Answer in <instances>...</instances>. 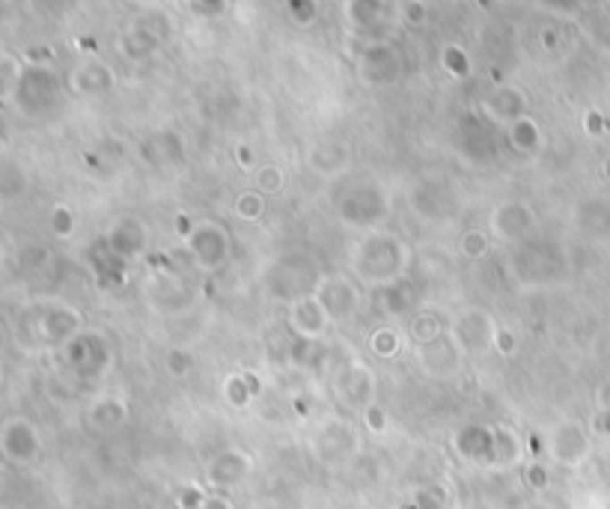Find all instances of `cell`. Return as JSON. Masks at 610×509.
Returning <instances> with one entry per match:
<instances>
[{"label":"cell","instance_id":"7a4b0ae2","mask_svg":"<svg viewBox=\"0 0 610 509\" xmlns=\"http://www.w3.org/2000/svg\"><path fill=\"white\" fill-rule=\"evenodd\" d=\"M358 75L367 87H394L402 78V54L390 42H369L358 57Z\"/></svg>","mask_w":610,"mask_h":509},{"label":"cell","instance_id":"ffe728a7","mask_svg":"<svg viewBox=\"0 0 610 509\" xmlns=\"http://www.w3.org/2000/svg\"><path fill=\"white\" fill-rule=\"evenodd\" d=\"M24 72H27V63L21 57H15L13 51H4V57H0V87H4V102L6 105L15 98Z\"/></svg>","mask_w":610,"mask_h":509},{"label":"cell","instance_id":"44dd1931","mask_svg":"<svg viewBox=\"0 0 610 509\" xmlns=\"http://www.w3.org/2000/svg\"><path fill=\"white\" fill-rule=\"evenodd\" d=\"M509 138L521 152H533L536 147L542 143V134H539V125H536L530 116H521L518 123L509 125Z\"/></svg>","mask_w":610,"mask_h":509},{"label":"cell","instance_id":"836d02e7","mask_svg":"<svg viewBox=\"0 0 610 509\" xmlns=\"http://www.w3.org/2000/svg\"><path fill=\"white\" fill-rule=\"evenodd\" d=\"M363 420H367V426H369L372 432H385L387 417H385V411H381V408H378L376 403L363 408Z\"/></svg>","mask_w":610,"mask_h":509},{"label":"cell","instance_id":"f35d334b","mask_svg":"<svg viewBox=\"0 0 610 509\" xmlns=\"http://www.w3.org/2000/svg\"><path fill=\"white\" fill-rule=\"evenodd\" d=\"M203 509H233V504L226 501L224 495H208V497H206V504H203Z\"/></svg>","mask_w":610,"mask_h":509},{"label":"cell","instance_id":"484cf974","mask_svg":"<svg viewBox=\"0 0 610 509\" xmlns=\"http://www.w3.org/2000/svg\"><path fill=\"white\" fill-rule=\"evenodd\" d=\"M411 337L420 345H432L435 340L441 337V325L435 316H420V319L411 322Z\"/></svg>","mask_w":610,"mask_h":509},{"label":"cell","instance_id":"603a6c76","mask_svg":"<svg viewBox=\"0 0 610 509\" xmlns=\"http://www.w3.org/2000/svg\"><path fill=\"white\" fill-rule=\"evenodd\" d=\"M233 212L241 217V221H259L266 215V199H262L259 191H244V194L235 197Z\"/></svg>","mask_w":610,"mask_h":509},{"label":"cell","instance_id":"83f0119b","mask_svg":"<svg viewBox=\"0 0 610 509\" xmlns=\"http://www.w3.org/2000/svg\"><path fill=\"white\" fill-rule=\"evenodd\" d=\"M372 352L381 354V358H394V354L399 352V337L394 331L381 328L378 334H372Z\"/></svg>","mask_w":610,"mask_h":509},{"label":"cell","instance_id":"d4e9b609","mask_svg":"<svg viewBox=\"0 0 610 509\" xmlns=\"http://www.w3.org/2000/svg\"><path fill=\"white\" fill-rule=\"evenodd\" d=\"M284 170H280L277 165H262L257 170V191L259 194H277L280 188H284Z\"/></svg>","mask_w":610,"mask_h":509},{"label":"cell","instance_id":"5bb4252c","mask_svg":"<svg viewBox=\"0 0 610 509\" xmlns=\"http://www.w3.org/2000/svg\"><path fill=\"white\" fill-rule=\"evenodd\" d=\"M78 325H80L78 310L63 307V304H48L39 316V334L48 343H69L75 337Z\"/></svg>","mask_w":610,"mask_h":509},{"label":"cell","instance_id":"8d00e7d4","mask_svg":"<svg viewBox=\"0 0 610 509\" xmlns=\"http://www.w3.org/2000/svg\"><path fill=\"white\" fill-rule=\"evenodd\" d=\"M405 18H408L411 24H420V21H423V18H426V9H423L420 0H411V4L405 6Z\"/></svg>","mask_w":610,"mask_h":509},{"label":"cell","instance_id":"ac0fdd59","mask_svg":"<svg viewBox=\"0 0 610 509\" xmlns=\"http://www.w3.org/2000/svg\"><path fill=\"white\" fill-rule=\"evenodd\" d=\"M143 244H147V233H143V226L138 221H131V217H125V221H120L111 230V248L116 257L134 259L143 250Z\"/></svg>","mask_w":610,"mask_h":509},{"label":"cell","instance_id":"f6af8a7d","mask_svg":"<svg viewBox=\"0 0 610 509\" xmlns=\"http://www.w3.org/2000/svg\"><path fill=\"white\" fill-rule=\"evenodd\" d=\"M605 173H607V176H610V161H607V165H605Z\"/></svg>","mask_w":610,"mask_h":509},{"label":"cell","instance_id":"7c38bea8","mask_svg":"<svg viewBox=\"0 0 610 509\" xmlns=\"http://www.w3.org/2000/svg\"><path fill=\"white\" fill-rule=\"evenodd\" d=\"M15 96L27 111H42V107L51 105V98L57 96V81H54L48 66H27Z\"/></svg>","mask_w":610,"mask_h":509},{"label":"cell","instance_id":"9c48e42d","mask_svg":"<svg viewBox=\"0 0 610 509\" xmlns=\"http://www.w3.org/2000/svg\"><path fill=\"white\" fill-rule=\"evenodd\" d=\"M316 295H318V301L327 307V313H331L334 322H345L358 313L360 295L352 280H345V277H325L322 284L316 286Z\"/></svg>","mask_w":610,"mask_h":509},{"label":"cell","instance_id":"30bf717a","mask_svg":"<svg viewBox=\"0 0 610 509\" xmlns=\"http://www.w3.org/2000/svg\"><path fill=\"white\" fill-rule=\"evenodd\" d=\"M548 453L557 465H580L589 456V438L578 423H563L551 432Z\"/></svg>","mask_w":610,"mask_h":509},{"label":"cell","instance_id":"74e56055","mask_svg":"<svg viewBox=\"0 0 610 509\" xmlns=\"http://www.w3.org/2000/svg\"><path fill=\"white\" fill-rule=\"evenodd\" d=\"M495 345L504 354H513V349H515V340H513V334L509 331H504V328H497V337H495Z\"/></svg>","mask_w":610,"mask_h":509},{"label":"cell","instance_id":"8fae6325","mask_svg":"<svg viewBox=\"0 0 610 509\" xmlns=\"http://www.w3.org/2000/svg\"><path fill=\"white\" fill-rule=\"evenodd\" d=\"M66 84H69L72 93H78V96H102V93H111L114 89L116 75H114V69L102 60H84L69 72Z\"/></svg>","mask_w":610,"mask_h":509},{"label":"cell","instance_id":"d6a6232c","mask_svg":"<svg viewBox=\"0 0 610 509\" xmlns=\"http://www.w3.org/2000/svg\"><path fill=\"white\" fill-rule=\"evenodd\" d=\"M226 394H230V403L233 405H248V399H250V390L244 387V378L241 376H233L230 381H226Z\"/></svg>","mask_w":610,"mask_h":509},{"label":"cell","instance_id":"1f68e13d","mask_svg":"<svg viewBox=\"0 0 610 509\" xmlns=\"http://www.w3.org/2000/svg\"><path fill=\"white\" fill-rule=\"evenodd\" d=\"M21 60L27 63V66H48V63L54 60V51L48 48V45H33V48H27L21 54Z\"/></svg>","mask_w":610,"mask_h":509},{"label":"cell","instance_id":"d590c367","mask_svg":"<svg viewBox=\"0 0 610 509\" xmlns=\"http://www.w3.org/2000/svg\"><path fill=\"white\" fill-rule=\"evenodd\" d=\"M593 426H596L598 435H607V438H610V408H598Z\"/></svg>","mask_w":610,"mask_h":509},{"label":"cell","instance_id":"8992f818","mask_svg":"<svg viewBox=\"0 0 610 509\" xmlns=\"http://www.w3.org/2000/svg\"><path fill=\"white\" fill-rule=\"evenodd\" d=\"M497 337L495 322L488 319V313L482 310H462L453 322V343L459 345L462 352H482L488 349Z\"/></svg>","mask_w":610,"mask_h":509},{"label":"cell","instance_id":"f546056e","mask_svg":"<svg viewBox=\"0 0 610 509\" xmlns=\"http://www.w3.org/2000/svg\"><path fill=\"white\" fill-rule=\"evenodd\" d=\"M486 250H488V242H486V235H482L479 230H470V233L462 235V253H464V257L477 259Z\"/></svg>","mask_w":610,"mask_h":509},{"label":"cell","instance_id":"7bdbcfd3","mask_svg":"<svg viewBox=\"0 0 610 509\" xmlns=\"http://www.w3.org/2000/svg\"><path fill=\"white\" fill-rule=\"evenodd\" d=\"M129 4H134V6H152L155 0H129Z\"/></svg>","mask_w":610,"mask_h":509},{"label":"cell","instance_id":"4fadbf2b","mask_svg":"<svg viewBox=\"0 0 610 509\" xmlns=\"http://www.w3.org/2000/svg\"><path fill=\"white\" fill-rule=\"evenodd\" d=\"M456 450L477 465H497V429L468 426L456 435Z\"/></svg>","mask_w":610,"mask_h":509},{"label":"cell","instance_id":"6da1fadb","mask_svg":"<svg viewBox=\"0 0 610 509\" xmlns=\"http://www.w3.org/2000/svg\"><path fill=\"white\" fill-rule=\"evenodd\" d=\"M408 266V248L396 235L367 233L352 250V268L372 286L396 284Z\"/></svg>","mask_w":610,"mask_h":509},{"label":"cell","instance_id":"3957f363","mask_svg":"<svg viewBox=\"0 0 610 509\" xmlns=\"http://www.w3.org/2000/svg\"><path fill=\"white\" fill-rule=\"evenodd\" d=\"M188 250L194 262L203 271H215L221 268L226 257H230V235L221 224H197L194 230L188 233Z\"/></svg>","mask_w":610,"mask_h":509},{"label":"cell","instance_id":"4dcf8cb0","mask_svg":"<svg viewBox=\"0 0 610 509\" xmlns=\"http://www.w3.org/2000/svg\"><path fill=\"white\" fill-rule=\"evenodd\" d=\"M48 224H51L54 235H69V233H72V226H75V217H72V212H69L66 206H57V208L51 212Z\"/></svg>","mask_w":610,"mask_h":509},{"label":"cell","instance_id":"5b68a950","mask_svg":"<svg viewBox=\"0 0 610 509\" xmlns=\"http://www.w3.org/2000/svg\"><path fill=\"white\" fill-rule=\"evenodd\" d=\"M385 215H387V197L372 185H360L349 191L340 203V217L352 226H372Z\"/></svg>","mask_w":610,"mask_h":509},{"label":"cell","instance_id":"f1b7e54d","mask_svg":"<svg viewBox=\"0 0 610 509\" xmlns=\"http://www.w3.org/2000/svg\"><path fill=\"white\" fill-rule=\"evenodd\" d=\"M164 367H167L170 376L182 378V376H188L191 367H194V358H191V354H185L182 349H176V352H167V358H164Z\"/></svg>","mask_w":610,"mask_h":509},{"label":"cell","instance_id":"52a82bcc","mask_svg":"<svg viewBox=\"0 0 610 509\" xmlns=\"http://www.w3.org/2000/svg\"><path fill=\"white\" fill-rule=\"evenodd\" d=\"M253 471V462L244 450H221L217 456L206 465V483L215 488V492H226V488H235Z\"/></svg>","mask_w":610,"mask_h":509},{"label":"cell","instance_id":"60d3db41","mask_svg":"<svg viewBox=\"0 0 610 509\" xmlns=\"http://www.w3.org/2000/svg\"><path fill=\"white\" fill-rule=\"evenodd\" d=\"M587 131L589 134H602V114H596V111L587 114Z\"/></svg>","mask_w":610,"mask_h":509},{"label":"cell","instance_id":"9a60e30c","mask_svg":"<svg viewBox=\"0 0 610 509\" xmlns=\"http://www.w3.org/2000/svg\"><path fill=\"white\" fill-rule=\"evenodd\" d=\"M524 111H527V96L518 87H500L486 98V114L495 123L513 125L521 120V116H527Z\"/></svg>","mask_w":610,"mask_h":509},{"label":"cell","instance_id":"cb8c5ba5","mask_svg":"<svg viewBox=\"0 0 610 509\" xmlns=\"http://www.w3.org/2000/svg\"><path fill=\"white\" fill-rule=\"evenodd\" d=\"M441 63H444V69H447L453 78H468L470 60H468V54L459 48V45H447L444 54H441Z\"/></svg>","mask_w":610,"mask_h":509},{"label":"cell","instance_id":"277c9868","mask_svg":"<svg viewBox=\"0 0 610 509\" xmlns=\"http://www.w3.org/2000/svg\"><path fill=\"white\" fill-rule=\"evenodd\" d=\"M0 450L13 465H30L42 453V438L27 417H9L0 429Z\"/></svg>","mask_w":610,"mask_h":509},{"label":"cell","instance_id":"d6986e66","mask_svg":"<svg viewBox=\"0 0 610 509\" xmlns=\"http://www.w3.org/2000/svg\"><path fill=\"white\" fill-rule=\"evenodd\" d=\"M378 310L385 316H405L408 304H411V293H408V286L402 280H396V284H387V286H378Z\"/></svg>","mask_w":610,"mask_h":509},{"label":"cell","instance_id":"7402d4cb","mask_svg":"<svg viewBox=\"0 0 610 509\" xmlns=\"http://www.w3.org/2000/svg\"><path fill=\"white\" fill-rule=\"evenodd\" d=\"M125 417V405L120 403V399H102V403L93 405V411H89V420H93V426H102V429H107V426H116Z\"/></svg>","mask_w":610,"mask_h":509},{"label":"cell","instance_id":"ee69618b","mask_svg":"<svg viewBox=\"0 0 610 509\" xmlns=\"http://www.w3.org/2000/svg\"><path fill=\"white\" fill-rule=\"evenodd\" d=\"M524 509H551V506H545V504H530V506H524Z\"/></svg>","mask_w":610,"mask_h":509},{"label":"cell","instance_id":"e575fe53","mask_svg":"<svg viewBox=\"0 0 610 509\" xmlns=\"http://www.w3.org/2000/svg\"><path fill=\"white\" fill-rule=\"evenodd\" d=\"M527 479H530L533 488H545V486H548V471L533 465V468H527Z\"/></svg>","mask_w":610,"mask_h":509},{"label":"cell","instance_id":"ab89813d","mask_svg":"<svg viewBox=\"0 0 610 509\" xmlns=\"http://www.w3.org/2000/svg\"><path fill=\"white\" fill-rule=\"evenodd\" d=\"M194 4L203 9V13H224L226 0H194Z\"/></svg>","mask_w":610,"mask_h":509},{"label":"cell","instance_id":"2e32d148","mask_svg":"<svg viewBox=\"0 0 610 509\" xmlns=\"http://www.w3.org/2000/svg\"><path fill=\"white\" fill-rule=\"evenodd\" d=\"M533 226V212L524 203H504L491 215V230L497 239H518Z\"/></svg>","mask_w":610,"mask_h":509},{"label":"cell","instance_id":"ba28073f","mask_svg":"<svg viewBox=\"0 0 610 509\" xmlns=\"http://www.w3.org/2000/svg\"><path fill=\"white\" fill-rule=\"evenodd\" d=\"M331 313H327V307L318 301V295H304L298 298V301L289 304V325H292V331L298 337L304 340H318L325 337L327 325H331Z\"/></svg>","mask_w":610,"mask_h":509},{"label":"cell","instance_id":"b9f144b4","mask_svg":"<svg viewBox=\"0 0 610 509\" xmlns=\"http://www.w3.org/2000/svg\"><path fill=\"white\" fill-rule=\"evenodd\" d=\"M598 399H602V408H610V385H605L598 390Z\"/></svg>","mask_w":610,"mask_h":509},{"label":"cell","instance_id":"e0dca14e","mask_svg":"<svg viewBox=\"0 0 610 509\" xmlns=\"http://www.w3.org/2000/svg\"><path fill=\"white\" fill-rule=\"evenodd\" d=\"M343 13L354 33H367L385 21V0H345Z\"/></svg>","mask_w":610,"mask_h":509},{"label":"cell","instance_id":"4316f807","mask_svg":"<svg viewBox=\"0 0 610 509\" xmlns=\"http://www.w3.org/2000/svg\"><path fill=\"white\" fill-rule=\"evenodd\" d=\"M286 13L295 24H313L318 15V0H286Z\"/></svg>","mask_w":610,"mask_h":509}]
</instances>
